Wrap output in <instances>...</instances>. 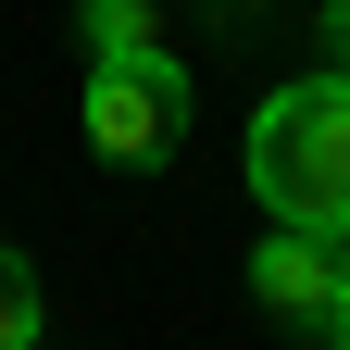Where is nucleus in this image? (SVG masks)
<instances>
[{
	"mask_svg": "<svg viewBox=\"0 0 350 350\" xmlns=\"http://www.w3.org/2000/svg\"><path fill=\"white\" fill-rule=\"evenodd\" d=\"M250 188L275 226L350 238V75H288L250 113Z\"/></svg>",
	"mask_w": 350,
	"mask_h": 350,
	"instance_id": "obj_1",
	"label": "nucleus"
},
{
	"mask_svg": "<svg viewBox=\"0 0 350 350\" xmlns=\"http://www.w3.org/2000/svg\"><path fill=\"white\" fill-rule=\"evenodd\" d=\"M325 338H350V275H338V300H325Z\"/></svg>",
	"mask_w": 350,
	"mask_h": 350,
	"instance_id": "obj_7",
	"label": "nucleus"
},
{
	"mask_svg": "<svg viewBox=\"0 0 350 350\" xmlns=\"http://www.w3.org/2000/svg\"><path fill=\"white\" fill-rule=\"evenodd\" d=\"M88 150H100L113 175H150L175 163V138H188V75H175V51L150 38V51H113V63H88Z\"/></svg>",
	"mask_w": 350,
	"mask_h": 350,
	"instance_id": "obj_2",
	"label": "nucleus"
},
{
	"mask_svg": "<svg viewBox=\"0 0 350 350\" xmlns=\"http://www.w3.org/2000/svg\"><path fill=\"white\" fill-rule=\"evenodd\" d=\"M75 38H88V63H113V51H150V0H75Z\"/></svg>",
	"mask_w": 350,
	"mask_h": 350,
	"instance_id": "obj_4",
	"label": "nucleus"
},
{
	"mask_svg": "<svg viewBox=\"0 0 350 350\" xmlns=\"http://www.w3.org/2000/svg\"><path fill=\"white\" fill-rule=\"evenodd\" d=\"M38 325H51V288L25 250H0V350H38Z\"/></svg>",
	"mask_w": 350,
	"mask_h": 350,
	"instance_id": "obj_5",
	"label": "nucleus"
},
{
	"mask_svg": "<svg viewBox=\"0 0 350 350\" xmlns=\"http://www.w3.org/2000/svg\"><path fill=\"white\" fill-rule=\"evenodd\" d=\"M338 238H313V226H262V250H250V300L262 313H288V325H325V300H338Z\"/></svg>",
	"mask_w": 350,
	"mask_h": 350,
	"instance_id": "obj_3",
	"label": "nucleus"
},
{
	"mask_svg": "<svg viewBox=\"0 0 350 350\" xmlns=\"http://www.w3.org/2000/svg\"><path fill=\"white\" fill-rule=\"evenodd\" d=\"M325 350H350V338H325Z\"/></svg>",
	"mask_w": 350,
	"mask_h": 350,
	"instance_id": "obj_8",
	"label": "nucleus"
},
{
	"mask_svg": "<svg viewBox=\"0 0 350 350\" xmlns=\"http://www.w3.org/2000/svg\"><path fill=\"white\" fill-rule=\"evenodd\" d=\"M325 63L350 75V0H325Z\"/></svg>",
	"mask_w": 350,
	"mask_h": 350,
	"instance_id": "obj_6",
	"label": "nucleus"
}]
</instances>
